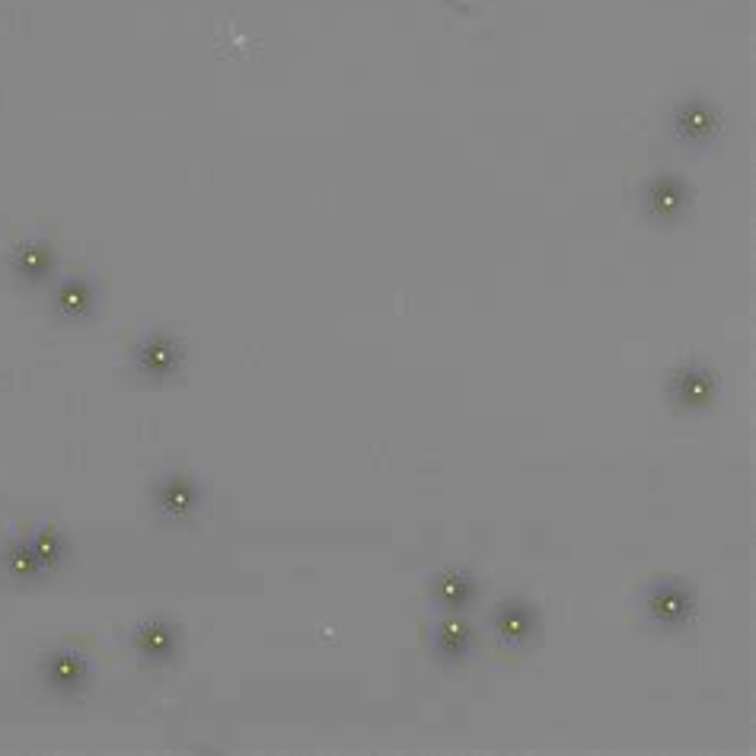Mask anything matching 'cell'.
<instances>
[{"mask_svg": "<svg viewBox=\"0 0 756 756\" xmlns=\"http://www.w3.org/2000/svg\"><path fill=\"white\" fill-rule=\"evenodd\" d=\"M32 552H36V559H39V565L42 568H48V565H58V559H61V543H58V536L55 533H48V530H39L36 536H32Z\"/></svg>", "mask_w": 756, "mask_h": 756, "instance_id": "1", "label": "cell"}, {"mask_svg": "<svg viewBox=\"0 0 756 756\" xmlns=\"http://www.w3.org/2000/svg\"><path fill=\"white\" fill-rule=\"evenodd\" d=\"M7 565L16 571V575H23V578H32V575H36V571L42 568L39 559H36V552H32V546H26V543H16V546L10 549Z\"/></svg>", "mask_w": 756, "mask_h": 756, "instance_id": "2", "label": "cell"}, {"mask_svg": "<svg viewBox=\"0 0 756 756\" xmlns=\"http://www.w3.org/2000/svg\"><path fill=\"white\" fill-rule=\"evenodd\" d=\"M438 645H441V651H444V654H450V658H457V654H463V651H466V645H469V632H466V626H460V623L444 626V629H441V635H438Z\"/></svg>", "mask_w": 756, "mask_h": 756, "instance_id": "3", "label": "cell"}, {"mask_svg": "<svg viewBox=\"0 0 756 756\" xmlns=\"http://www.w3.org/2000/svg\"><path fill=\"white\" fill-rule=\"evenodd\" d=\"M498 626H501V632L508 635V638H517V635H524V632H527V626H530V613H527V610H520V607H504V610L498 613Z\"/></svg>", "mask_w": 756, "mask_h": 756, "instance_id": "4", "label": "cell"}, {"mask_svg": "<svg viewBox=\"0 0 756 756\" xmlns=\"http://www.w3.org/2000/svg\"><path fill=\"white\" fill-rule=\"evenodd\" d=\"M438 591H441V597L450 603V607H460V603H466V597L473 594V587H469V581H466V578H457V575H453V578H447V581L438 587Z\"/></svg>", "mask_w": 756, "mask_h": 756, "instance_id": "5", "label": "cell"}, {"mask_svg": "<svg viewBox=\"0 0 756 756\" xmlns=\"http://www.w3.org/2000/svg\"><path fill=\"white\" fill-rule=\"evenodd\" d=\"M654 610H658L661 616H667V619H680V616H686V597L683 594H674V597H664V591H658V603H654Z\"/></svg>", "mask_w": 756, "mask_h": 756, "instance_id": "6", "label": "cell"}]
</instances>
